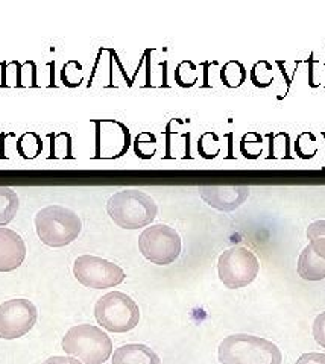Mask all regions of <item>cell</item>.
Masks as SVG:
<instances>
[{
  "label": "cell",
  "mask_w": 325,
  "mask_h": 364,
  "mask_svg": "<svg viewBox=\"0 0 325 364\" xmlns=\"http://www.w3.org/2000/svg\"><path fill=\"white\" fill-rule=\"evenodd\" d=\"M181 237L167 225H152L139 237L142 255L159 266L172 264L181 254Z\"/></svg>",
  "instance_id": "7"
},
{
  "label": "cell",
  "mask_w": 325,
  "mask_h": 364,
  "mask_svg": "<svg viewBox=\"0 0 325 364\" xmlns=\"http://www.w3.org/2000/svg\"><path fill=\"white\" fill-rule=\"evenodd\" d=\"M107 213L123 230H140L154 222L159 213L155 200L136 188L114 193L107 202Z\"/></svg>",
  "instance_id": "2"
},
{
  "label": "cell",
  "mask_w": 325,
  "mask_h": 364,
  "mask_svg": "<svg viewBox=\"0 0 325 364\" xmlns=\"http://www.w3.org/2000/svg\"><path fill=\"white\" fill-rule=\"evenodd\" d=\"M222 364H282V350L271 340L251 334H233L218 349Z\"/></svg>",
  "instance_id": "1"
},
{
  "label": "cell",
  "mask_w": 325,
  "mask_h": 364,
  "mask_svg": "<svg viewBox=\"0 0 325 364\" xmlns=\"http://www.w3.org/2000/svg\"><path fill=\"white\" fill-rule=\"evenodd\" d=\"M73 275L82 286L90 289H110L125 281L122 267L96 255H80L73 263Z\"/></svg>",
  "instance_id": "8"
},
{
  "label": "cell",
  "mask_w": 325,
  "mask_h": 364,
  "mask_svg": "<svg viewBox=\"0 0 325 364\" xmlns=\"http://www.w3.org/2000/svg\"><path fill=\"white\" fill-rule=\"evenodd\" d=\"M82 222L72 210L50 205L36 215V231L40 240L50 247H64L73 243L81 234Z\"/></svg>",
  "instance_id": "3"
},
{
  "label": "cell",
  "mask_w": 325,
  "mask_h": 364,
  "mask_svg": "<svg viewBox=\"0 0 325 364\" xmlns=\"http://www.w3.org/2000/svg\"><path fill=\"white\" fill-rule=\"evenodd\" d=\"M313 337H315L318 345L325 348V311L318 314L315 322H313Z\"/></svg>",
  "instance_id": "19"
},
{
  "label": "cell",
  "mask_w": 325,
  "mask_h": 364,
  "mask_svg": "<svg viewBox=\"0 0 325 364\" xmlns=\"http://www.w3.org/2000/svg\"><path fill=\"white\" fill-rule=\"evenodd\" d=\"M20 207L18 195L8 187H0V226L8 225L16 218Z\"/></svg>",
  "instance_id": "15"
},
{
  "label": "cell",
  "mask_w": 325,
  "mask_h": 364,
  "mask_svg": "<svg viewBox=\"0 0 325 364\" xmlns=\"http://www.w3.org/2000/svg\"><path fill=\"white\" fill-rule=\"evenodd\" d=\"M129 131L116 120L96 122V158L116 159L128 151Z\"/></svg>",
  "instance_id": "10"
},
{
  "label": "cell",
  "mask_w": 325,
  "mask_h": 364,
  "mask_svg": "<svg viewBox=\"0 0 325 364\" xmlns=\"http://www.w3.org/2000/svg\"><path fill=\"white\" fill-rule=\"evenodd\" d=\"M307 238L310 240L309 246L313 252L325 259V220H316L309 225Z\"/></svg>",
  "instance_id": "16"
},
{
  "label": "cell",
  "mask_w": 325,
  "mask_h": 364,
  "mask_svg": "<svg viewBox=\"0 0 325 364\" xmlns=\"http://www.w3.org/2000/svg\"><path fill=\"white\" fill-rule=\"evenodd\" d=\"M26 258V245L16 231L0 226V272H13Z\"/></svg>",
  "instance_id": "12"
},
{
  "label": "cell",
  "mask_w": 325,
  "mask_h": 364,
  "mask_svg": "<svg viewBox=\"0 0 325 364\" xmlns=\"http://www.w3.org/2000/svg\"><path fill=\"white\" fill-rule=\"evenodd\" d=\"M43 149V143L41 139L33 132H26L25 135H21L18 141H17V151L18 154L26 158V159H32L36 158L37 155H40Z\"/></svg>",
  "instance_id": "18"
},
{
  "label": "cell",
  "mask_w": 325,
  "mask_h": 364,
  "mask_svg": "<svg viewBox=\"0 0 325 364\" xmlns=\"http://www.w3.org/2000/svg\"><path fill=\"white\" fill-rule=\"evenodd\" d=\"M43 364H82V363L78 361L75 357H50Z\"/></svg>",
  "instance_id": "21"
},
{
  "label": "cell",
  "mask_w": 325,
  "mask_h": 364,
  "mask_svg": "<svg viewBox=\"0 0 325 364\" xmlns=\"http://www.w3.org/2000/svg\"><path fill=\"white\" fill-rule=\"evenodd\" d=\"M199 195L211 208L222 213L236 211L250 196L246 186H201Z\"/></svg>",
  "instance_id": "11"
},
{
  "label": "cell",
  "mask_w": 325,
  "mask_h": 364,
  "mask_svg": "<svg viewBox=\"0 0 325 364\" xmlns=\"http://www.w3.org/2000/svg\"><path fill=\"white\" fill-rule=\"evenodd\" d=\"M298 275L306 281L325 279V259L313 252L309 245L298 258Z\"/></svg>",
  "instance_id": "14"
},
{
  "label": "cell",
  "mask_w": 325,
  "mask_h": 364,
  "mask_svg": "<svg viewBox=\"0 0 325 364\" xmlns=\"http://www.w3.org/2000/svg\"><path fill=\"white\" fill-rule=\"evenodd\" d=\"M295 364H325V354L309 352V354H302Z\"/></svg>",
  "instance_id": "20"
},
{
  "label": "cell",
  "mask_w": 325,
  "mask_h": 364,
  "mask_svg": "<svg viewBox=\"0 0 325 364\" xmlns=\"http://www.w3.org/2000/svg\"><path fill=\"white\" fill-rule=\"evenodd\" d=\"M63 350L84 364H104L113 352V341L102 329L93 325H76L65 333Z\"/></svg>",
  "instance_id": "4"
},
{
  "label": "cell",
  "mask_w": 325,
  "mask_h": 364,
  "mask_svg": "<svg viewBox=\"0 0 325 364\" xmlns=\"http://www.w3.org/2000/svg\"><path fill=\"white\" fill-rule=\"evenodd\" d=\"M113 364H161L156 352L146 345H123L113 354Z\"/></svg>",
  "instance_id": "13"
},
{
  "label": "cell",
  "mask_w": 325,
  "mask_h": 364,
  "mask_svg": "<svg viewBox=\"0 0 325 364\" xmlns=\"http://www.w3.org/2000/svg\"><path fill=\"white\" fill-rule=\"evenodd\" d=\"M259 270L260 264L255 254L243 246H233L223 250L218 261L219 279L231 290L250 286Z\"/></svg>",
  "instance_id": "6"
},
{
  "label": "cell",
  "mask_w": 325,
  "mask_h": 364,
  "mask_svg": "<svg viewBox=\"0 0 325 364\" xmlns=\"http://www.w3.org/2000/svg\"><path fill=\"white\" fill-rule=\"evenodd\" d=\"M37 306L29 299L18 298L0 304V338L23 337L37 323Z\"/></svg>",
  "instance_id": "9"
},
{
  "label": "cell",
  "mask_w": 325,
  "mask_h": 364,
  "mask_svg": "<svg viewBox=\"0 0 325 364\" xmlns=\"http://www.w3.org/2000/svg\"><path fill=\"white\" fill-rule=\"evenodd\" d=\"M245 77H246L245 67L240 63H238V61L227 63L225 65L222 67V70H220L222 82L225 84L227 87H231V88L240 87L243 84V81H245Z\"/></svg>",
  "instance_id": "17"
},
{
  "label": "cell",
  "mask_w": 325,
  "mask_h": 364,
  "mask_svg": "<svg viewBox=\"0 0 325 364\" xmlns=\"http://www.w3.org/2000/svg\"><path fill=\"white\" fill-rule=\"evenodd\" d=\"M97 323L110 333H128L140 322V310L132 298L122 291H110L95 305Z\"/></svg>",
  "instance_id": "5"
}]
</instances>
